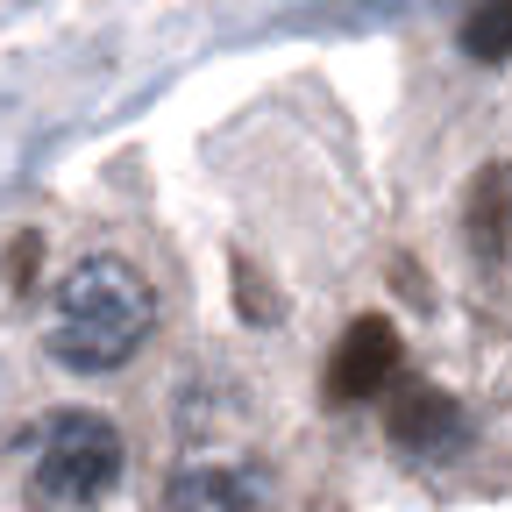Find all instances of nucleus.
I'll return each mask as SVG.
<instances>
[{"label":"nucleus","instance_id":"obj_5","mask_svg":"<svg viewBox=\"0 0 512 512\" xmlns=\"http://www.w3.org/2000/svg\"><path fill=\"white\" fill-rule=\"evenodd\" d=\"M463 242L477 264H505L512 256V164H484L463 185Z\"/></svg>","mask_w":512,"mask_h":512},{"label":"nucleus","instance_id":"obj_3","mask_svg":"<svg viewBox=\"0 0 512 512\" xmlns=\"http://www.w3.org/2000/svg\"><path fill=\"white\" fill-rule=\"evenodd\" d=\"M384 434H392V448H406V456H456V448L470 441V413L441 392V384L413 377L392 392V413H384Z\"/></svg>","mask_w":512,"mask_h":512},{"label":"nucleus","instance_id":"obj_1","mask_svg":"<svg viewBox=\"0 0 512 512\" xmlns=\"http://www.w3.org/2000/svg\"><path fill=\"white\" fill-rule=\"evenodd\" d=\"M157 328V292L136 264L121 256H79L57 278V306H50V356L79 377H107L128 356H143Z\"/></svg>","mask_w":512,"mask_h":512},{"label":"nucleus","instance_id":"obj_2","mask_svg":"<svg viewBox=\"0 0 512 512\" xmlns=\"http://www.w3.org/2000/svg\"><path fill=\"white\" fill-rule=\"evenodd\" d=\"M128 470V448L100 413H57L43 434V456H36V505H64V512H86L100 505Z\"/></svg>","mask_w":512,"mask_h":512},{"label":"nucleus","instance_id":"obj_7","mask_svg":"<svg viewBox=\"0 0 512 512\" xmlns=\"http://www.w3.org/2000/svg\"><path fill=\"white\" fill-rule=\"evenodd\" d=\"M463 57L470 64H505L512 57V0H477L463 15Z\"/></svg>","mask_w":512,"mask_h":512},{"label":"nucleus","instance_id":"obj_6","mask_svg":"<svg viewBox=\"0 0 512 512\" xmlns=\"http://www.w3.org/2000/svg\"><path fill=\"white\" fill-rule=\"evenodd\" d=\"M171 512H264V484L228 463H192L171 477Z\"/></svg>","mask_w":512,"mask_h":512},{"label":"nucleus","instance_id":"obj_4","mask_svg":"<svg viewBox=\"0 0 512 512\" xmlns=\"http://www.w3.org/2000/svg\"><path fill=\"white\" fill-rule=\"evenodd\" d=\"M392 370H399V328L384 313H356L342 328V342H335V356H328V399L356 406V399L384 392Z\"/></svg>","mask_w":512,"mask_h":512}]
</instances>
